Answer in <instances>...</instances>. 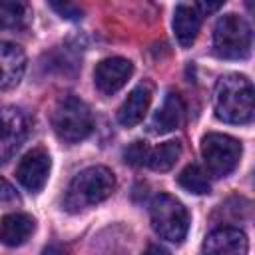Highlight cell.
Returning a JSON list of instances; mask_svg holds the SVG:
<instances>
[{"label":"cell","mask_w":255,"mask_h":255,"mask_svg":"<svg viewBox=\"0 0 255 255\" xmlns=\"http://www.w3.org/2000/svg\"><path fill=\"white\" fill-rule=\"evenodd\" d=\"M195 2H197V10H199L203 16L215 14V12L225 4V0H195Z\"/></svg>","instance_id":"44dd1931"},{"label":"cell","mask_w":255,"mask_h":255,"mask_svg":"<svg viewBox=\"0 0 255 255\" xmlns=\"http://www.w3.org/2000/svg\"><path fill=\"white\" fill-rule=\"evenodd\" d=\"M183 122V104L177 94H167L161 108L155 112L151 120V131L153 133H167L181 126Z\"/></svg>","instance_id":"9a60e30c"},{"label":"cell","mask_w":255,"mask_h":255,"mask_svg":"<svg viewBox=\"0 0 255 255\" xmlns=\"http://www.w3.org/2000/svg\"><path fill=\"white\" fill-rule=\"evenodd\" d=\"M213 48L219 58L241 60L251 52V28L245 18L225 14L213 28Z\"/></svg>","instance_id":"5b68a950"},{"label":"cell","mask_w":255,"mask_h":255,"mask_svg":"<svg viewBox=\"0 0 255 255\" xmlns=\"http://www.w3.org/2000/svg\"><path fill=\"white\" fill-rule=\"evenodd\" d=\"M149 219L153 231L169 243H181L187 235L189 213L179 199L167 193H159L153 197L149 205Z\"/></svg>","instance_id":"3957f363"},{"label":"cell","mask_w":255,"mask_h":255,"mask_svg":"<svg viewBox=\"0 0 255 255\" xmlns=\"http://www.w3.org/2000/svg\"><path fill=\"white\" fill-rule=\"evenodd\" d=\"M177 183H179L185 191L195 193V195L209 193V189H211V185H209V179H207L205 171H203L199 165H195V163L187 165V167L177 175Z\"/></svg>","instance_id":"ac0fdd59"},{"label":"cell","mask_w":255,"mask_h":255,"mask_svg":"<svg viewBox=\"0 0 255 255\" xmlns=\"http://www.w3.org/2000/svg\"><path fill=\"white\" fill-rule=\"evenodd\" d=\"M26 72V54L14 42H0V92L20 84Z\"/></svg>","instance_id":"30bf717a"},{"label":"cell","mask_w":255,"mask_h":255,"mask_svg":"<svg viewBox=\"0 0 255 255\" xmlns=\"http://www.w3.org/2000/svg\"><path fill=\"white\" fill-rule=\"evenodd\" d=\"M52 128L62 141L78 143L92 133L94 118L90 108L80 98L68 96L58 102L52 114Z\"/></svg>","instance_id":"277c9868"},{"label":"cell","mask_w":255,"mask_h":255,"mask_svg":"<svg viewBox=\"0 0 255 255\" xmlns=\"http://www.w3.org/2000/svg\"><path fill=\"white\" fill-rule=\"evenodd\" d=\"M203 251L211 255H237L247 251V237L237 227H219L203 241Z\"/></svg>","instance_id":"8fae6325"},{"label":"cell","mask_w":255,"mask_h":255,"mask_svg":"<svg viewBox=\"0 0 255 255\" xmlns=\"http://www.w3.org/2000/svg\"><path fill=\"white\" fill-rule=\"evenodd\" d=\"M114 189H116V177L108 167L104 165L86 167L70 181L64 195V207L70 213L84 211L108 199L114 193Z\"/></svg>","instance_id":"7a4b0ae2"},{"label":"cell","mask_w":255,"mask_h":255,"mask_svg":"<svg viewBox=\"0 0 255 255\" xmlns=\"http://www.w3.org/2000/svg\"><path fill=\"white\" fill-rule=\"evenodd\" d=\"M48 4H50V8L56 14H60L66 20H78V18H82V8L78 6L76 0H48Z\"/></svg>","instance_id":"d6986e66"},{"label":"cell","mask_w":255,"mask_h":255,"mask_svg":"<svg viewBox=\"0 0 255 255\" xmlns=\"http://www.w3.org/2000/svg\"><path fill=\"white\" fill-rule=\"evenodd\" d=\"M147 153H149V147L145 141H133L126 151H124V157L129 165H145L147 161Z\"/></svg>","instance_id":"ffe728a7"},{"label":"cell","mask_w":255,"mask_h":255,"mask_svg":"<svg viewBox=\"0 0 255 255\" xmlns=\"http://www.w3.org/2000/svg\"><path fill=\"white\" fill-rule=\"evenodd\" d=\"M34 219L28 213H8L0 219V243L8 247H18L30 239L34 233Z\"/></svg>","instance_id":"4fadbf2b"},{"label":"cell","mask_w":255,"mask_h":255,"mask_svg":"<svg viewBox=\"0 0 255 255\" xmlns=\"http://www.w3.org/2000/svg\"><path fill=\"white\" fill-rule=\"evenodd\" d=\"M28 135V118L14 106L0 108V163H6Z\"/></svg>","instance_id":"52a82bcc"},{"label":"cell","mask_w":255,"mask_h":255,"mask_svg":"<svg viewBox=\"0 0 255 255\" xmlns=\"http://www.w3.org/2000/svg\"><path fill=\"white\" fill-rule=\"evenodd\" d=\"M179 155H181V143L179 141H173V139L163 141L157 147L149 149L145 165L151 167L153 171H169L175 165V161L179 159Z\"/></svg>","instance_id":"e0dca14e"},{"label":"cell","mask_w":255,"mask_h":255,"mask_svg":"<svg viewBox=\"0 0 255 255\" xmlns=\"http://www.w3.org/2000/svg\"><path fill=\"white\" fill-rule=\"evenodd\" d=\"M199 28H201V16L195 8H191V6H177L175 8L173 32H175L177 42L183 48H189L195 42V38L199 34Z\"/></svg>","instance_id":"2e32d148"},{"label":"cell","mask_w":255,"mask_h":255,"mask_svg":"<svg viewBox=\"0 0 255 255\" xmlns=\"http://www.w3.org/2000/svg\"><path fill=\"white\" fill-rule=\"evenodd\" d=\"M149 104H151V88H149V84H137L128 94V98L124 100V104L120 106V110H118V122L124 128L137 126L143 120V116L147 114Z\"/></svg>","instance_id":"7c38bea8"},{"label":"cell","mask_w":255,"mask_h":255,"mask_svg":"<svg viewBox=\"0 0 255 255\" xmlns=\"http://www.w3.org/2000/svg\"><path fill=\"white\" fill-rule=\"evenodd\" d=\"M215 116L225 124H249L253 120V84L243 74H225L213 88Z\"/></svg>","instance_id":"6da1fadb"},{"label":"cell","mask_w":255,"mask_h":255,"mask_svg":"<svg viewBox=\"0 0 255 255\" xmlns=\"http://www.w3.org/2000/svg\"><path fill=\"white\" fill-rule=\"evenodd\" d=\"M18 195H16V189L12 187V183H8L4 177H0V201H16Z\"/></svg>","instance_id":"7402d4cb"},{"label":"cell","mask_w":255,"mask_h":255,"mask_svg":"<svg viewBox=\"0 0 255 255\" xmlns=\"http://www.w3.org/2000/svg\"><path fill=\"white\" fill-rule=\"evenodd\" d=\"M201 157L213 177L229 175L241 159V143L227 133H207L201 139Z\"/></svg>","instance_id":"8992f818"},{"label":"cell","mask_w":255,"mask_h":255,"mask_svg":"<svg viewBox=\"0 0 255 255\" xmlns=\"http://www.w3.org/2000/svg\"><path fill=\"white\" fill-rule=\"evenodd\" d=\"M32 22L28 0H0V34L22 32Z\"/></svg>","instance_id":"5bb4252c"},{"label":"cell","mask_w":255,"mask_h":255,"mask_svg":"<svg viewBox=\"0 0 255 255\" xmlns=\"http://www.w3.org/2000/svg\"><path fill=\"white\" fill-rule=\"evenodd\" d=\"M50 167H52L50 153L44 147H34L20 159L16 167V177L24 189L38 193L48 181Z\"/></svg>","instance_id":"ba28073f"},{"label":"cell","mask_w":255,"mask_h":255,"mask_svg":"<svg viewBox=\"0 0 255 255\" xmlns=\"http://www.w3.org/2000/svg\"><path fill=\"white\" fill-rule=\"evenodd\" d=\"M131 74H133V66L129 60L120 58V56L106 58L94 70V84L102 94L112 96L128 84Z\"/></svg>","instance_id":"9c48e42d"}]
</instances>
